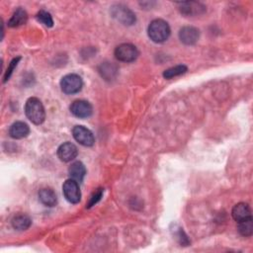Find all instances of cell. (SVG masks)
Segmentation results:
<instances>
[{
    "instance_id": "6da1fadb",
    "label": "cell",
    "mask_w": 253,
    "mask_h": 253,
    "mask_svg": "<svg viewBox=\"0 0 253 253\" xmlns=\"http://www.w3.org/2000/svg\"><path fill=\"white\" fill-rule=\"evenodd\" d=\"M170 27L167 22L162 19H156L151 21L147 28L149 39L158 44L164 43L170 36Z\"/></svg>"
},
{
    "instance_id": "7a4b0ae2",
    "label": "cell",
    "mask_w": 253,
    "mask_h": 253,
    "mask_svg": "<svg viewBox=\"0 0 253 253\" xmlns=\"http://www.w3.org/2000/svg\"><path fill=\"white\" fill-rule=\"evenodd\" d=\"M25 113L27 118L35 125H41L46 119V112L41 100L35 97L29 98L25 105Z\"/></svg>"
},
{
    "instance_id": "3957f363",
    "label": "cell",
    "mask_w": 253,
    "mask_h": 253,
    "mask_svg": "<svg viewBox=\"0 0 253 253\" xmlns=\"http://www.w3.org/2000/svg\"><path fill=\"white\" fill-rule=\"evenodd\" d=\"M83 86L82 79L79 77V74L70 73L66 74L61 80V87L63 93L71 95L79 93Z\"/></svg>"
},
{
    "instance_id": "277c9868",
    "label": "cell",
    "mask_w": 253,
    "mask_h": 253,
    "mask_svg": "<svg viewBox=\"0 0 253 253\" xmlns=\"http://www.w3.org/2000/svg\"><path fill=\"white\" fill-rule=\"evenodd\" d=\"M139 49L132 44H122L115 49V57L122 63H133L139 58Z\"/></svg>"
},
{
    "instance_id": "5b68a950",
    "label": "cell",
    "mask_w": 253,
    "mask_h": 253,
    "mask_svg": "<svg viewBox=\"0 0 253 253\" xmlns=\"http://www.w3.org/2000/svg\"><path fill=\"white\" fill-rule=\"evenodd\" d=\"M111 15L120 23L126 25V26H132L137 20L135 13L131 9L122 4L114 5L111 8Z\"/></svg>"
},
{
    "instance_id": "8992f818",
    "label": "cell",
    "mask_w": 253,
    "mask_h": 253,
    "mask_svg": "<svg viewBox=\"0 0 253 253\" xmlns=\"http://www.w3.org/2000/svg\"><path fill=\"white\" fill-rule=\"evenodd\" d=\"M63 191L65 199L72 204H78L81 199V192L79 189V182L73 179H68L63 183Z\"/></svg>"
},
{
    "instance_id": "52a82bcc",
    "label": "cell",
    "mask_w": 253,
    "mask_h": 253,
    "mask_svg": "<svg viewBox=\"0 0 253 253\" xmlns=\"http://www.w3.org/2000/svg\"><path fill=\"white\" fill-rule=\"evenodd\" d=\"M74 140L84 146H92L95 142V138L90 130L83 126H75L72 130Z\"/></svg>"
},
{
    "instance_id": "ba28073f",
    "label": "cell",
    "mask_w": 253,
    "mask_h": 253,
    "mask_svg": "<svg viewBox=\"0 0 253 253\" xmlns=\"http://www.w3.org/2000/svg\"><path fill=\"white\" fill-rule=\"evenodd\" d=\"M70 112L79 119H86L92 115L91 104L85 100H77L70 105Z\"/></svg>"
},
{
    "instance_id": "9c48e42d",
    "label": "cell",
    "mask_w": 253,
    "mask_h": 253,
    "mask_svg": "<svg viewBox=\"0 0 253 253\" xmlns=\"http://www.w3.org/2000/svg\"><path fill=\"white\" fill-rule=\"evenodd\" d=\"M79 150L75 144L71 142L63 143L58 149V157L63 162H69L78 157Z\"/></svg>"
},
{
    "instance_id": "30bf717a",
    "label": "cell",
    "mask_w": 253,
    "mask_h": 253,
    "mask_svg": "<svg viewBox=\"0 0 253 253\" xmlns=\"http://www.w3.org/2000/svg\"><path fill=\"white\" fill-rule=\"evenodd\" d=\"M200 37V32L197 28L192 27V26H186L180 29L179 31V39L180 41L187 45V46H192L195 45Z\"/></svg>"
},
{
    "instance_id": "8fae6325",
    "label": "cell",
    "mask_w": 253,
    "mask_h": 253,
    "mask_svg": "<svg viewBox=\"0 0 253 253\" xmlns=\"http://www.w3.org/2000/svg\"><path fill=\"white\" fill-rule=\"evenodd\" d=\"M179 10L183 15L186 16H195L204 13L206 7L199 2L188 1V2H180L178 3Z\"/></svg>"
},
{
    "instance_id": "7c38bea8",
    "label": "cell",
    "mask_w": 253,
    "mask_h": 253,
    "mask_svg": "<svg viewBox=\"0 0 253 253\" xmlns=\"http://www.w3.org/2000/svg\"><path fill=\"white\" fill-rule=\"evenodd\" d=\"M30 133L29 126L24 122H16L14 123L9 129V135L12 139L21 140L26 138Z\"/></svg>"
},
{
    "instance_id": "4fadbf2b",
    "label": "cell",
    "mask_w": 253,
    "mask_h": 253,
    "mask_svg": "<svg viewBox=\"0 0 253 253\" xmlns=\"http://www.w3.org/2000/svg\"><path fill=\"white\" fill-rule=\"evenodd\" d=\"M39 200L46 207H55L58 203L57 194L49 188H43L40 190Z\"/></svg>"
},
{
    "instance_id": "5bb4252c",
    "label": "cell",
    "mask_w": 253,
    "mask_h": 253,
    "mask_svg": "<svg viewBox=\"0 0 253 253\" xmlns=\"http://www.w3.org/2000/svg\"><path fill=\"white\" fill-rule=\"evenodd\" d=\"M68 174L71 179L80 183L83 181L84 177H85L86 168L82 162L75 161L68 168Z\"/></svg>"
},
{
    "instance_id": "9a60e30c",
    "label": "cell",
    "mask_w": 253,
    "mask_h": 253,
    "mask_svg": "<svg viewBox=\"0 0 253 253\" xmlns=\"http://www.w3.org/2000/svg\"><path fill=\"white\" fill-rule=\"evenodd\" d=\"M232 215H233V218L237 222L252 218V216H251V209H250L249 205L246 204V203H238V204H237L234 207V209H233Z\"/></svg>"
},
{
    "instance_id": "2e32d148",
    "label": "cell",
    "mask_w": 253,
    "mask_h": 253,
    "mask_svg": "<svg viewBox=\"0 0 253 253\" xmlns=\"http://www.w3.org/2000/svg\"><path fill=\"white\" fill-rule=\"evenodd\" d=\"M27 20H28L27 12L22 8H19L14 12L12 17L8 21V26L12 27V28L19 27V26H21V25L26 24Z\"/></svg>"
},
{
    "instance_id": "e0dca14e",
    "label": "cell",
    "mask_w": 253,
    "mask_h": 253,
    "mask_svg": "<svg viewBox=\"0 0 253 253\" xmlns=\"http://www.w3.org/2000/svg\"><path fill=\"white\" fill-rule=\"evenodd\" d=\"M12 226L17 231H26L32 224L31 219L26 215H18L12 219Z\"/></svg>"
},
{
    "instance_id": "ac0fdd59",
    "label": "cell",
    "mask_w": 253,
    "mask_h": 253,
    "mask_svg": "<svg viewBox=\"0 0 253 253\" xmlns=\"http://www.w3.org/2000/svg\"><path fill=\"white\" fill-rule=\"evenodd\" d=\"M238 232L241 236L248 237L253 234V220L252 218L238 222Z\"/></svg>"
},
{
    "instance_id": "d6986e66",
    "label": "cell",
    "mask_w": 253,
    "mask_h": 253,
    "mask_svg": "<svg viewBox=\"0 0 253 253\" xmlns=\"http://www.w3.org/2000/svg\"><path fill=\"white\" fill-rule=\"evenodd\" d=\"M186 71H187V66L183 64H179L166 69L163 72V78L166 79H170L176 77H179L181 74H184Z\"/></svg>"
},
{
    "instance_id": "ffe728a7",
    "label": "cell",
    "mask_w": 253,
    "mask_h": 253,
    "mask_svg": "<svg viewBox=\"0 0 253 253\" xmlns=\"http://www.w3.org/2000/svg\"><path fill=\"white\" fill-rule=\"evenodd\" d=\"M100 73L102 74V77H104L106 79H110L113 78V75L116 73L117 68L114 64L110 63H105L103 64H101L99 68Z\"/></svg>"
},
{
    "instance_id": "44dd1931",
    "label": "cell",
    "mask_w": 253,
    "mask_h": 253,
    "mask_svg": "<svg viewBox=\"0 0 253 253\" xmlns=\"http://www.w3.org/2000/svg\"><path fill=\"white\" fill-rule=\"evenodd\" d=\"M37 19L38 21H40L41 23H43L46 27H53L54 26V20H53V17L52 15H50L48 12L47 11H40L38 14H37Z\"/></svg>"
},
{
    "instance_id": "7402d4cb",
    "label": "cell",
    "mask_w": 253,
    "mask_h": 253,
    "mask_svg": "<svg viewBox=\"0 0 253 253\" xmlns=\"http://www.w3.org/2000/svg\"><path fill=\"white\" fill-rule=\"evenodd\" d=\"M103 192H104V189H102V188L97 189V190L92 194V196L90 197V200H89L88 204H87V208H91L92 206H94L95 204H97L98 202L101 200V198H102Z\"/></svg>"
},
{
    "instance_id": "603a6c76",
    "label": "cell",
    "mask_w": 253,
    "mask_h": 253,
    "mask_svg": "<svg viewBox=\"0 0 253 253\" xmlns=\"http://www.w3.org/2000/svg\"><path fill=\"white\" fill-rule=\"evenodd\" d=\"M175 237H176L175 238H176L177 240H178V242H179L181 245L187 246V245L190 243V241H189L187 236H186L185 233L182 231L181 227H179L178 231L175 232Z\"/></svg>"
},
{
    "instance_id": "cb8c5ba5",
    "label": "cell",
    "mask_w": 253,
    "mask_h": 253,
    "mask_svg": "<svg viewBox=\"0 0 253 253\" xmlns=\"http://www.w3.org/2000/svg\"><path fill=\"white\" fill-rule=\"evenodd\" d=\"M20 60H21V58H15V59L12 60V62L10 63V64H9V66H8L6 72H5L3 82H6L7 80H9V79H10V77H11V74H12L14 68L17 66V64H18V63H19Z\"/></svg>"
}]
</instances>
